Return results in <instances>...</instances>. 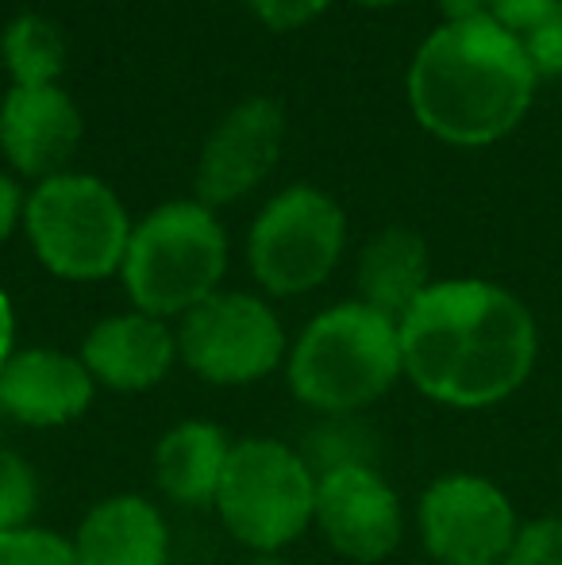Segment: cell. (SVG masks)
I'll return each instance as SVG.
<instances>
[{
    "label": "cell",
    "instance_id": "obj_1",
    "mask_svg": "<svg viewBox=\"0 0 562 565\" xmlns=\"http://www.w3.org/2000/svg\"><path fill=\"white\" fill-rule=\"evenodd\" d=\"M405 377L435 404L489 408L536 365V320L494 281H435L397 320Z\"/></svg>",
    "mask_w": 562,
    "mask_h": 565
},
{
    "label": "cell",
    "instance_id": "obj_2",
    "mask_svg": "<svg viewBox=\"0 0 562 565\" xmlns=\"http://www.w3.org/2000/svg\"><path fill=\"white\" fill-rule=\"evenodd\" d=\"M536 70L520 39L494 15L443 23L409 70V100L421 127L450 147H486L524 119Z\"/></svg>",
    "mask_w": 562,
    "mask_h": 565
},
{
    "label": "cell",
    "instance_id": "obj_3",
    "mask_svg": "<svg viewBox=\"0 0 562 565\" xmlns=\"http://www.w3.org/2000/svg\"><path fill=\"white\" fill-rule=\"evenodd\" d=\"M397 377H405L397 320L362 300H343L312 316L285 358L293 401L320 419L370 408Z\"/></svg>",
    "mask_w": 562,
    "mask_h": 565
},
{
    "label": "cell",
    "instance_id": "obj_4",
    "mask_svg": "<svg viewBox=\"0 0 562 565\" xmlns=\"http://www.w3.org/2000/svg\"><path fill=\"white\" fill-rule=\"evenodd\" d=\"M224 269L227 235L209 204L170 201L131 227L120 277L136 312L170 320L204 305Z\"/></svg>",
    "mask_w": 562,
    "mask_h": 565
},
{
    "label": "cell",
    "instance_id": "obj_5",
    "mask_svg": "<svg viewBox=\"0 0 562 565\" xmlns=\"http://www.w3.org/2000/svg\"><path fill=\"white\" fill-rule=\"evenodd\" d=\"M227 535L251 554H282L316 515V473L300 447L271 435L232 443L216 504Z\"/></svg>",
    "mask_w": 562,
    "mask_h": 565
},
{
    "label": "cell",
    "instance_id": "obj_6",
    "mask_svg": "<svg viewBox=\"0 0 562 565\" xmlns=\"http://www.w3.org/2000/svg\"><path fill=\"white\" fill-rule=\"evenodd\" d=\"M35 258L62 281H105L124 266L131 224L120 196L89 173H59L23 204Z\"/></svg>",
    "mask_w": 562,
    "mask_h": 565
},
{
    "label": "cell",
    "instance_id": "obj_7",
    "mask_svg": "<svg viewBox=\"0 0 562 565\" xmlns=\"http://www.w3.org/2000/svg\"><path fill=\"white\" fill-rule=\"evenodd\" d=\"M347 246V216L328 193L293 185L258 212L247 238L255 281L274 297L312 292L339 266Z\"/></svg>",
    "mask_w": 562,
    "mask_h": 565
},
{
    "label": "cell",
    "instance_id": "obj_8",
    "mask_svg": "<svg viewBox=\"0 0 562 565\" xmlns=\"http://www.w3.org/2000/svg\"><path fill=\"white\" fill-rule=\"evenodd\" d=\"M178 358L189 373L220 388L266 381L289 358L285 328L274 308L251 292H212L181 316Z\"/></svg>",
    "mask_w": 562,
    "mask_h": 565
},
{
    "label": "cell",
    "instance_id": "obj_9",
    "mask_svg": "<svg viewBox=\"0 0 562 565\" xmlns=\"http://www.w3.org/2000/svg\"><path fill=\"white\" fill-rule=\"evenodd\" d=\"M416 523L439 565H501L517 539L509 497L474 473H447L427 484Z\"/></svg>",
    "mask_w": 562,
    "mask_h": 565
},
{
    "label": "cell",
    "instance_id": "obj_10",
    "mask_svg": "<svg viewBox=\"0 0 562 565\" xmlns=\"http://www.w3.org/2000/svg\"><path fill=\"white\" fill-rule=\"evenodd\" d=\"M324 543L347 562L378 565L401 546V497L378 466H347L316 477V515Z\"/></svg>",
    "mask_w": 562,
    "mask_h": 565
},
{
    "label": "cell",
    "instance_id": "obj_11",
    "mask_svg": "<svg viewBox=\"0 0 562 565\" xmlns=\"http://www.w3.org/2000/svg\"><path fill=\"white\" fill-rule=\"evenodd\" d=\"M285 116L271 97H251L212 127L197 162V196L201 204H232L247 196L278 166Z\"/></svg>",
    "mask_w": 562,
    "mask_h": 565
},
{
    "label": "cell",
    "instance_id": "obj_12",
    "mask_svg": "<svg viewBox=\"0 0 562 565\" xmlns=\"http://www.w3.org/2000/svg\"><path fill=\"white\" fill-rule=\"evenodd\" d=\"M97 381L89 377L82 354L54 347H23L0 370V416L20 427L51 431L82 419L93 404Z\"/></svg>",
    "mask_w": 562,
    "mask_h": 565
},
{
    "label": "cell",
    "instance_id": "obj_13",
    "mask_svg": "<svg viewBox=\"0 0 562 565\" xmlns=\"http://www.w3.org/2000/svg\"><path fill=\"white\" fill-rule=\"evenodd\" d=\"M82 142V113L59 89L12 85L0 105V150L23 178H59Z\"/></svg>",
    "mask_w": 562,
    "mask_h": 565
},
{
    "label": "cell",
    "instance_id": "obj_14",
    "mask_svg": "<svg viewBox=\"0 0 562 565\" xmlns=\"http://www.w3.org/2000/svg\"><path fill=\"white\" fill-rule=\"evenodd\" d=\"M82 362L97 385L113 393H147L162 385L178 362V331L147 312H116L93 323Z\"/></svg>",
    "mask_w": 562,
    "mask_h": 565
},
{
    "label": "cell",
    "instance_id": "obj_15",
    "mask_svg": "<svg viewBox=\"0 0 562 565\" xmlns=\"http://www.w3.org/2000/svg\"><path fill=\"white\" fill-rule=\"evenodd\" d=\"M70 546L77 565H170L166 515L139 492H116L93 504Z\"/></svg>",
    "mask_w": 562,
    "mask_h": 565
},
{
    "label": "cell",
    "instance_id": "obj_16",
    "mask_svg": "<svg viewBox=\"0 0 562 565\" xmlns=\"http://www.w3.org/2000/svg\"><path fill=\"white\" fill-rule=\"evenodd\" d=\"M232 439L209 419H181L155 447V484L178 508H212L224 481Z\"/></svg>",
    "mask_w": 562,
    "mask_h": 565
},
{
    "label": "cell",
    "instance_id": "obj_17",
    "mask_svg": "<svg viewBox=\"0 0 562 565\" xmlns=\"http://www.w3.org/2000/svg\"><path fill=\"white\" fill-rule=\"evenodd\" d=\"M427 285H432L427 281V243L416 231L385 227L362 246L359 254L362 305L401 320L424 297Z\"/></svg>",
    "mask_w": 562,
    "mask_h": 565
},
{
    "label": "cell",
    "instance_id": "obj_18",
    "mask_svg": "<svg viewBox=\"0 0 562 565\" xmlns=\"http://www.w3.org/2000/svg\"><path fill=\"white\" fill-rule=\"evenodd\" d=\"M0 54L20 89H43L54 85L66 70V35L46 15L23 12L0 35Z\"/></svg>",
    "mask_w": 562,
    "mask_h": 565
},
{
    "label": "cell",
    "instance_id": "obj_19",
    "mask_svg": "<svg viewBox=\"0 0 562 565\" xmlns=\"http://www.w3.org/2000/svg\"><path fill=\"white\" fill-rule=\"evenodd\" d=\"M300 454L312 466L316 477L331 473V469L347 466H374L378 443L374 431L362 427L354 416H328L308 431V439L300 443Z\"/></svg>",
    "mask_w": 562,
    "mask_h": 565
},
{
    "label": "cell",
    "instance_id": "obj_20",
    "mask_svg": "<svg viewBox=\"0 0 562 565\" xmlns=\"http://www.w3.org/2000/svg\"><path fill=\"white\" fill-rule=\"evenodd\" d=\"M39 508V477L28 458L0 447V535L31 527Z\"/></svg>",
    "mask_w": 562,
    "mask_h": 565
},
{
    "label": "cell",
    "instance_id": "obj_21",
    "mask_svg": "<svg viewBox=\"0 0 562 565\" xmlns=\"http://www.w3.org/2000/svg\"><path fill=\"white\" fill-rule=\"evenodd\" d=\"M0 565H77L70 539L46 527H20L0 535Z\"/></svg>",
    "mask_w": 562,
    "mask_h": 565
},
{
    "label": "cell",
    "instance_id": "obj_22",
    "mask_svg": "<svg viewBox=\"0 0 562 565\" xmlns=\"http://www.w3.org/2000/svg\"><path fill=\"white\" fill-rule=\"evenodd\" d=\"M501 565H562V520L548 515L517 527V539Z\"/></svg>",
    "mask_w": 562,
    "mask_h": 565
},
{
    "label": "cell",
    "instance_id": "obj_23",
    "mask_svg": "<svg viewBox=\"0 0 562 565\" xmlns=\"http://www.w3.org/2000/svg\"><path fill=\"white\" fill-rule=\"evenodd\" d=\"M517 39H520V46H524L528 62H532L536 77L540 74L559 77L562 74V4L551 8L540 23H532V28Z\"/></svg>",
    "mask_w": 562,
    "mask_h": 565
},
{
    "label": "cell",
    "instance_id": "obj_24",
    "mask_svg": "<svg viewBox=\"0 0 562 565\" xmlns=\"http://www.w3.org/2000/svg\"><path fill=\"white\" fill-rule=\"evenodd\" d=\"M247 4L271 31H293L316 20L328 8V0H247Z\"/></svg>",
    "mask_w": 562,
    "mask_h": 565
},
{
    "label": "cell",
    "instance_id": "obj_25",
    "mask_svg": "<svg viewBox=\"0 0 562 565\" xmlns=\"http://www.w3.org/2000/svg\"><path fill=\"white\" fill-rule=\"evenodd\" d=\"M562 0H486V12L494 15L501 28H509L512 35H524L532 23H540L551 8H559Z\"/></svg>",
    "mask_w": 562,
    "mask_h": 565
},
{
    "label": "cell",
    "instance_id": "obj_26",
    "mask_svg": "<svg viewBox=\"0 0 562 565\" xmlns=\"http://www.w3.org/2000/svg\"><path fill=\"white\" fill-rule=\"evenodd\" d=\"M23 216V193L20 185H15L12 178H4L0 173V243H4L8 235L15 231V224H20Z\"/></svg>",
    "mask_w": 562,
    "mask_h": 565
},
{
    "label": "cell",
    "instance_id": "obj_27",
    "mask_svg": "<svg viewBox=\"0 0 562 565\" xmlns=\"http://www.w3.org/2000/svg\"><path fill=\"white\" fill-rule=\"evenodd\" d=\"M12 354H15V312L8 292L0 289V370H4V362Z\"/></svg>",
    "mask_w": 562,
    "mask_h": 565
},
{
    "label": "cell",
    "instance_id": "obj_28",
    "mask_svg": "<svg viewBox=\"0 0 562 565\" xmlns=\"http://www.w3.org/2000/svg\"><path fill=\"white\" fill-rule=\"evenodd\" d=\"M443 15L447 23H463V20H478V15H489L486 12V0H439Z\"/></svg>",
    "mask_w": 562,
    "mask_h": 565
},
{
    "label": "cell",
    "instance_id": "obj_29",
    "mask_svg": "<svg viewBox=\"0 0 562 565\" xmlns=\"http://www.w3.org/2000/svg\"><path fill=\"white\" fill-rule=\"evenodd\" d=\"M243 565H289V562H282L278 554H251Z\"/></svg>",
    "mask_w": 562,
    "mask_h": 565
},
{
    "label": "cell",
    "instance_id": "obj_30",
    "mask_svg": "<svg viewBox=\"0 0 562 565\" xmlns=\"http://www.w3.org/2000/svg\"><path fill=\"white\" fill-rule=\"evenodd\" d=\"M359 4H370V8H382V4H397V0H359Z\"/></svg>",
    "mask_w": 562,
    "mask_h": 565
}]
</instances>
